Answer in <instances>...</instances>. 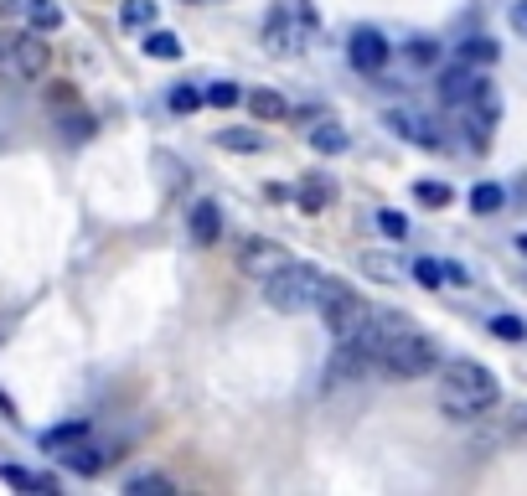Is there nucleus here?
Here are the masks:
<instances>
[{
	"instance_id": "1",
	"label": "nucleus",
	"mask_w": 527,
	"mask_h": 496,
	"mask_svg": "<svg viewBox=\"0 0 527 496\" xmlns=\"http://www.w3.org/2000/svg\"><path fill=\"white\" fill-rule=\"evenodd\" d=\"M496 398H502V388H496L491 367H481V362H450L445 367V378H440V409L450 419H476V414L491 409Z\"/></svg>"
},
{
	"instance_id": "2",
	"label": "nucleus",
	"mask_w": 527,
	"mask_h": 496,
	"mask_svg": "<svg viewBox=\"0 0 527 496\" xmlns=\"http://www.w3.org/2000/svg\"><path fill=\"white\" fill-rule=\"evenodd\" d=\"M321 295V269L316 264H285V269H274L264 279V300L279 310V316H300V310H310Z\"/></svg>"
},
{
	"instance_id": "3",
	"label": "nucleus",
	"mask_w": 527,
	"mask_h": 496,
	"mask_svg": "<svg viewBox=\"0 0 527 496\" xmlns=\"http://www.w3.org/2000/svg\"><path fill=\"white\" fill-rule=\"evenodd\" d=\"M52 62L42 31H0V83H31Z\"/></svg>"
},
{
	"instance_id": "4",
	"label": "nucleus",
	"mask_w": 527,
	"mask_h": 496,
	"mask_svg": "<svg viewBox=\"0 0 527 496\" xmlns=\"http://www.w3.org/2000/svg\"><path fill=\"white\" fill-rule=\"evenodd\" d=\"M310 31H316V6H310V0H279V6L269 11V21H264V52L295 57Z\"/></svg>"
},
{
	"instance_id": "5",
	"label": "nucleus",
	"mask_w": 527,
	"mask_h": 496,
	"mask_svg": "<svg viewBox=\"0 0 527 496\" xmlns=\"http://www.w3.org/2000/svg\"><path fill=\"white\" fill-rule=\"evenodd\" d=\"M378 362L393 372V378H424V372L440 367V352H434V341L419 326H409V331H398L388 347L378 352Z\"/></svg>"
},
{
	"instance_id": "6",
	"label": "nucleus",
	"mask_w": 527,
	"mask_h": 496,
	"mask_svg": "<svg viewBox=\"0 0 527 496\" xmlns=\"http://www.w3.org/2000/svg\"><path fill=\"white\" fill-rule=\"evenodd\" d=\"M316 310H321V321L331 331V341H347L362 321H367V300L352 295L341 279H321V295H316Z\"/></svg>"
},
{
	"instance_id": "7",
	"label": "nucleus",
	"mask_w": 527,
	"mask_h": 496,
	"mask_svg": "<svg viewBox=\"0 0 527 496\" xmlns=\"http://www.w3.org/2000/svg\"><path fill=\"white\" fill-rule=\"evenodd\" d=\"M285 264H290V248L274 243V238H243V248H238V269L248 279H259V285L274 269H285Z\"/></svg>"
},
{
	"instance_id": "8",
	"label": "nucleus",
	"mask_w": 527,
	"mask_h": 496,
	"mask_svg": "<svg viewBox=\"0 0 527 496\" xmlns=\"http://www.w3.org/2000/svg\"><path fill=\"white\" fill-rule=\"evenodd\" d=\"M347 57H352L357 73H378L383 62H388V37H383V31H372V26H362V31H352Z\"/></svg>"
},
{
	"instance_id": "9",
	"label": "nucleus",
	"mask_w": 527,
	"mask_h": 496,
	"mask_svg": "<svg viewBox=\"0 0 527 496\" xmlns=\"http://www.w3.org/2000/svg\"><path fill=\"white\" fill-rule=\"evenodd\" d=\"M388 119V130L398 135V140H409V145H424V150H440V130L424 119V114H409V109H388L383 114Z\"/></svg>"
},
{
	"instance_id": "10",
	"label": "nucleus",
	"mask_w": 527,
	"mask_h": 496,
	"mask_svg": "<svg viewBox=\"0 0 527 496\" xmlns=\"http://www.w3.org/2000/svg\"><path fill=\"white\" fill-rule=\"evenodd\" d=\"M68 471H78V476H93V471H104V460H109V450L104 445H88V434L83 440H73V445H62V455H57Z\"/></svg>"
},
{
	"instance_id": "11",
	"label": "nucleus",
	"mask_w": 527,
	"mask_h": 496,
	"mask_svg": "<svg viewBox=\"0 0 527 496\" xmlns=\"http://www.w3.org/2000/svg\"><path fill=\"white\" fill-rule=\"evenodd\" d=\"M476 88H481V78H476V73L460 62V68H450V73L440 78V99L460 109V104H471V99H476Z\"/></svg>"
},
{
	"instance_id": "12",
	"label": "nucleus",
	"mask_w": 527,
	"mask_h": 496,
	"mask_svg": "<svg viewBox=\"0 0 527 496\" xmlns=\"http://www.w3.org/2000/svg\"><path fill=\"white\" fill-rule=\"evenodd\" d=\"M186 228H192V238H197L202 248L223 238V212H217V202H197L192 217H186Z\"/></svg>"
},
{
	"instance_id": "13",
	"label": "nucleus",
	"mask_w": 527,
	"mask_h": 496,
	"mask_svg": "<svg viewBox=\"0 0 527 496\" xmlns=\"http://www.w3.org/2000/svg\"><path fill=\"white\" fill-rule=\"evenodd\" d=\"M331 197H336V186H331V176H305V186H300V192H295L300 212H310V217H321V212L331 207Z\"/></svg>"
},
{
	"instance_id": "14",
	"label": "nucleus",
	"mask_w": 527,
	"mask_h": 496,
	"mask_svg": "<svg viewBox=\"0 0 527 496\" xmlns=\"http://www.w3.org/2000/svg\"><path fill=\"white\" fill-rule=\"evenodd\" d=\"M285 93H274V88H254V93H248V114H254V119H285Z\"/></svg>"
},
{
	"instance_id": "15",
	"label": "nucleus",
	"mask_w": 527,
	"mask_h": 496,
	"mask_svg": "<svg viewBox=\"0 0 527 496\" xmlns=\"http://www.w3.org/2000/svg\"><path fill=\"white\" fill-rule=\"evenodd\" d=\"M496 57H502V47H496L491 37H465L460 42V62H465V68H491Z\"/></svg>"
},
{
	"instance_id": "16",
	"label": "nucleus",
	"mask_w": 527,
	"mask_h": 496,
	"mask_svg": "<svg viewBox=\"0 0 527 496\" xmlns=\"http://www.w3.org/2000/svg\"><path fill=\"white\" fill-rule=\"evenodd\" d=\"M0 481L6 486H16V491H57V481L52 476H37V471H21V465H0Z\"/></svg>"
},
{
	"instance_id": "17",
	"label": "nucleus",
	"mask_w": 527,
	"mask_h": 496,
	"mask_svg": "<svg viewBox=\"0 0 527 496\" xmlns=\"http://www.w3.org/2000/svg\"><path fill=\"white\" fill-rule=\"evenodd\" d=\"M26 21H31V31H57L62 26V11H57V0H26Z\"/></svg>"
},
{
	"instance_id": "18",
	"label": "nucleus",
	"mask_w": 527,
	"mask_h": 496,
	"mask_svg": "<svg viewBox=\"0 0 527 496\" xmlns=\"http://www.w3.org/2000/svg\"><path fill=\"white\" fill-rule=\"evenodd\" d=\"M496 440H507V445H527V403H512V409L502 414V429H496Z\"/></svg>"
},
{
	"instance_id": "19",
	"label": "nucleus",
	"mask_w": 527,
	"mask_h": 496,
	"mask_svg": "<svg viewBox=\"0 0 527 496\" xmlns=\"http://www.w3.org/2000/svg\"><path fill=\"white\" fill-rule=\"evenodd\" d=\"M145 57L176 62V57H181V37H176V31H150V37H145Z\"/></svg>"
},
{
	"instance_id": "20",
	"label": "nucleus",
	"mask_w": 527,
	"mask_h": 496,
	"mask_svg": "<svg viewBox=\"0 0 527 496\" xmlns=\"http://www.w3.org/2000/svg\"><path fill=\"white\" fill-rule=\"evenodd\" d=\"M502 202H507V192L496 181H481L476 192H471V212H481V217H491V212H502Z\"/></svg>"
},
{
	"instance_id": "21",
	"label": "nucleus",
	"mask_w": 527,
	"mask_h": 496,
	"mask_svg": "<svg viewBox=\"0 0 527 496\" xmlns=\"http://www.w3.org/2000/svg\"><path fill=\"white\" fill-rule=\"evenodd\" d=\"M310 145H316L321 155H336V150H347V130H336V124H316V130H310Z\"/></svg>"
},
{
	"instance_id": "22",
	"label": "nucleus",
	"mask_w": 527,
	"mask_h": 496,
	"mask_svg": "<svg viewBox=\"0 0 527 496\" xmlns=\"http://www.w3.org/2000/svg\"><path fill=\"white\" fill-rule=\"evenodd\" d=\"M414 197H419L424 207H450V202H455V192H450L445 181H414Z\"/></svg>"
},
{
	"instance_id": "23",
	"label": "nucleus",
	"mask_w": 527,
	"mask_h": 496,
	"mask_svg": "<svg viewBox=\"0 0 527 496\" xmlns=\"http://www.w3.org/2000/svg\"><path fill=\"white\" fill-rule=\"evenodd\" d=\"M83 434H88V424H83V419H73V424H57V429H47V434H42V445H47V450H62V445L83 440Z\"/></svg>"
},
{
	"instance_id": "24",
	"label": "nucleus",
	"mask_w": 527,
	"mask_h": 496,
	"mask_svg": "<svg viewBox=\"0 0 527 496\" xmlns=\"http://www.w3.org/2000/svg\"><path fill=\"white\" fill-rule=\"evenodd\" d=\"M155 11H161L155 0H124V6H119V21H124V26H150Z\"/></svg>"
},
{
	"instance_id": "25",
	"label": "nucleus",
	"mask_w": 527,
	"mask_h": 496,
	"mask_svg": "<svg viewBox=\"0 0 527 496\" xmlns=\"http://www.w3.org/2000/svg\"><path fill=\"white\" fill-rule=\"evenodd\" d=\"M217 145H223V150H264V135L259 130H223Z\"/></svg>"
},
{
	"instance_id": "26",
	"label": "nucleus",
	"mask_w": 527,
	"mask_h": 496,
	"mask_svg": "<svg viewBox=\"0 0 527 496\" xmlns=\"http://www.w3.org/2000/svg\"><path fill=\"white\" fill-rule=\"evenodd\" d=\"M202 99H207L212 109H233V104L243 99V88H238V83H212V88L202 93Z\"/></svg>"
},
{
	"instance_id": "27",
	"label": "nucleus",
	"mask_w": 527,
	"mask_h": 496,
	"mask_svg": "<svg viewBox=\"0 0 527 496\" xmlns=\"http://www.w3.org/2000/svg\"><path fill=\"white\" fill-rule=\"evenodd\" d=\"M414 279L424 290H440L445 285V264H434V259H414Z\"/></svg>"
},
{
	"instance_id": "28",
	"label": "nucleus",
	"mask_w": 527,
	"mask_h": 496,
	"mask_svg": "<svg viewBox=\"0 0 527 496\" xmlns=\"http://www.w3.org/2000/svg\"><path fill=\"white\" fill-rule=\"evenodd\" d=\"M197 104H202V88H197V83H181V88H171V109H176V114H192Z\"/></svg>"
},
{
	"instance_id": "29",
	"label": "nucleus",
	"mask_w": 527,
	"mask_h": 496,
	"mask_svg": "<svg viewBox=\"0 0 527 496\" xmlns=\"http://www.w3.org/2000/svg\"><path fill=\"white\" fill-rule=\"evenodd\" d=\"M491 336H502V341H522V336H527V326H522L517 316H496V321H491Z\"/></svg>"
},
{
	"instance_id": "30",
	"label": "nucleus",
	"mask_w": 527,
	"mask_h": 496,
	"mask_svg": "<svg viewBox=\"0 0 527 496\" xmlns=\"http://www.w3.org/2000/svg\"><path fill=\"white\" fill-rule=\"evenodd\" d=\"M130 491L135 496H171V481L166 476H140V481H130Z\"/></svg>"
},
{
	"instance_id": "31",
	"label": "nucleus",
	"mask_w": 527,
	"mask_h": 496,
	"mask_svg": "<svg viewBox=\"0 0 527 496\" xmlns=\"http://www.w3.org/2000/svg\"><path fill=\"white\" fill-rule=\"evenodd\" d=\"M434 57H440L434 37H414V42H409V62H419V68H424V62H434Z\"/></svg>"
},
{
	"instance_id": "32",
	"label": "nucleus",
	"mask_w": 527,
	"mask_h": 496,
	"mask_svg": "<svg viewBox=\"0 0 527 496\" xmlns=\"http://www.w3.org/2000/svg\"><path fill=\"white\" fill-rule=\"evenodd\" d=\"M378 228H383L388 238H403V233H409V223H403L398 212H378Z\"/></svg>"
},
{
	"instance_id": "33",
	"label": "nucleus",
	"mask_w": 527,
	"mask_h": 496,
	"mask_svg": "<svg viewBox=\"0 0 527 496\" xmlns=\"http://www.w3.org/2000/svg\"><path fill=\"white\" fill-rule=\"evenodd\" d=\"M367 274H372V279H398V264H393V259H378V254H372V259H367Z\"/></svg>"
},
{
	"instance_id": "34",
	"label": "nucleus",
	"mask_w": 527,
	"mask_h": 496,
	"mask_svg": "<svg viewBox=\"0 0 527 496\" xmlns=\"http://www.w3.org/2000/svg\"><path fill=\"white\" fill-rule=\"evenodd\" d=\"M512 31H517V37H527V0H517V6H512Z\"/></svg>"
},
{
	"instance_id": "35",
	"label": "nucleus",
	"mask_w": 527,
	"mask_h": 496,
	"mask_svg": "<svg viewBox=\"0 0 527 496\" xmlns=\"http://www.w3.org/2000/svg\"><path fill=\"white\" fill-rule=\"evenodd\" d=\"M26 0H0V16H11V11H21Z\"/></svg>"
},
{
	"instance_id": "36",
	"label": "nucleus",
	"mask_w": 527,
	"mask_h": 496,
	"mask_svg": "<svg viewBox=\"0 0 527 496\" xmlns=\"http://www.w3.org/2000/svg\"><path fill=\"white\" fill-rule=\"evenodd\" d=\"M0 414H6V419H16V403H11L6 393H0Z\"/></svg>"
},
{
	"instance_id": "37",
	"label": "nucleus",
	"mask_w": 527,
	"mask_h": 496,
	"mask_svg": "<svg viewBox=\"0 0 527 496\" xmlns=\"http://www.w3.org/2000/svg\"><path fill=\"white\" fill-rule=\"evenodd\" d=\"M517 254H522V259H527V233H522V238H517Z\"/></svg>"
},
{
	"instance_id": "38",
	"label": "nucleus",
	"mask_w": 527,
	"mask_h": 496,
	"mask_svg": "<svg viewBox=\"0 0 527 496\" xmlns=\"http://www.w3.org/2000/svg\"><path fill=\"white\" fill-rule=\"evenodd\" d=\"M186 6H212V0H186Z\"/></svg>"
}]
</instances>
